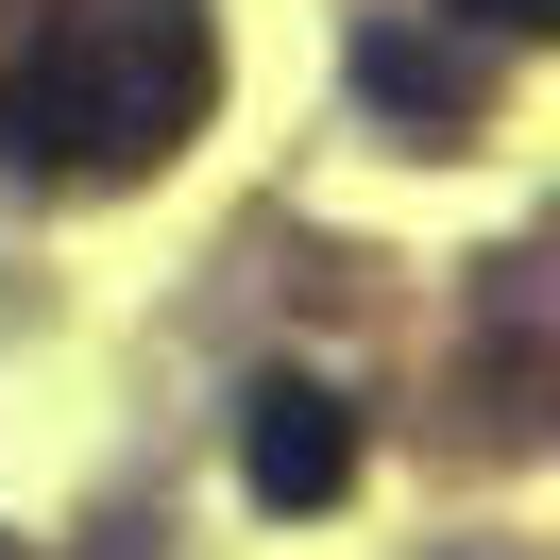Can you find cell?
Returning a JSON list of instances; mask_svg holds the SVG:
<instances>
[{
    "label": "cell",
    "mask_w": 560,
    "mask_h": 560,
    "mask_svg": "<svg viewBox=\"0 0 560 560\" xmlns=\"http://www.w3.org/2000/svg\"><path fill=\"white\" fill-rule=\"evenodd\" d=\"M221 103V18L205 0H51L18 69H0V171H51V187H119V171H171Z\"/></svg>",
    "instance_id": "cell-1"
},
{
    "label": "cell",
    "mask_w": 560,
    "mask_h": 560,
    "mask_svg": "<svg viewBox=\"0 0 560 560\" xmlns=\"http://www.w3.org/2000/svg\"><path fill=\"white\" fill-rule=\"evenodd\" d=\"M238 476H255V510H340L357 408H340L323 374H255V390H238Z\"/></svg>",
    "instance_id": "cell-2"
},
{
    "label": "cell",
    "mask_w": 560,
    "mask_h": 560,
    "mask_svg": "<svg viewBox=\"0 0 560 560\" xmlns=\"http://www.w3.org/2000/svg\"><path fill=\"white\" fill-rule=\"evenodd\" d=\"M476 35H560V0H476Z\"/></svg>",
    "instance_id": "cell-4"
},
{
    "label": "cell",
    "mask_w": 560,
    "mask_h": 560,
    "mask_svg": "<svg viewBox=\"0 0 560 560\" xmlns=\"http://www.w3.org/2000/svg\"><path fill=\"white\" fill-rule=\"evenodd\" d=\"M357 103H374V119H408V137H476V103H492V85H476V51L390 35V18H374V35H357Z\"/></svg>",
    "instance_id": "cell-3"
}]
</instances>
